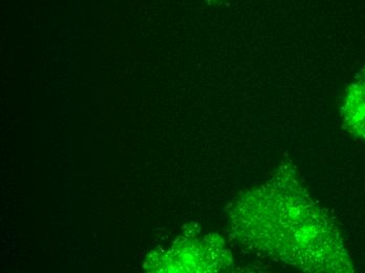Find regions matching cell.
<instances>
[{
  "label": "cell",
  "mask_w": 365,
  "mask_h": 273,
  "mask_svg": "<svg viewBox=\"0 0 365 273\" xmlns=\"http://www.w3.org/2000/svg\"><path fill=\"white\" fill-rule=\"evenodd\" d=\"M342 115L349 130L365 139V72L349 88Z\"/></svg>",
  "instance_id": "cell-1"
}]
</instances>
